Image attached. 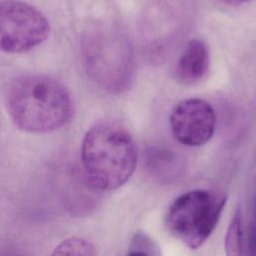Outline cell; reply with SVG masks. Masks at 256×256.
I'll return each instance as SVG.
<instances>
[{
  "instance_id": "obj_1",
  "label": "cell",
  "mask_w": 256,
  "mask_h": 256,
  "mask_svg": "<svg viewBox=\"0 0 256 256\" xmlns=\"http://www.w3.org/2000/svg\"><path fill=\"white\" fill-rule=\"evenodd\" d=\"M138 150L130 132L115 120L92 126L81 146V163L89 186L109 192L122 187L134 174Z\"/></svg>"
},
{
  "instance_id": "obj_2",
  "label": "cell",
  "mask_w": 256,
  "mask_h": 256,
  "mask_svg": "<svg viewBox=\"0 0 256 256\" xmlns=\"http://www.w3.org/2000/svg\"><path fill=\"white\" fill-rule=\"evenodd\" d=\"M9 115L18 129L44 134L59 130L73 117V101L59 81L42 75L16 79L7 94Z\"/></svg>"
},
{
  "instance_id": "obj_3",
  "label": "cell",
  "mask_w": 256,
  "mask_h": 256,
  "mask_svg": "<svg viewBox=\"0 0 256 256\" xmlns=\"http://www.w3.org/2000/svg\"><path fill=\"white\" fill-rule=\"evenodd\" d=\"M81 55L88 77L107 93L126 91L135 75V56L127 35L116 25L95 23L81 39Z\"/></svg>"
},
{
  "instance_id": "obj_4",
  "label": "cell",
  "mask_w": 256,
  "mask_h": 256,
  "mask_svg": "<svg viewBox=\"0 0 256 256\" xmlns=\"http://www.w3.org/2000/svg\"><path fill=\"white\" fill-rule=\"evenodd\" d=\"M226 204V196L210 190H192L179 196L169 207L165 226L169 233L190 249H198L211 236Z\"/></svg>"
},
{
  "instance_id": "obj_5",
  "label": "cell",
  "mask_w": 256,
  "mask_h": 256,
  "mask_svg": "<svg viewBox=\"0 0 256 256\" xmlns=\"http://www.w3.org/2000/svg\"><path fill=\"white\" fill-rule=\"evenodd\" d=\"M51 27L36 7L18 0L0 1V51L26 53L45 42Z\"/></svg>"
},
{
  "instance_id": "obj_6",
  "label": "cell",
  "mask_w": 256,
  "mask_h": 256,
  "mask_svg": "<svg viewBox=\"0 0 256 256\" xmlns=\"http://www.w3.org/2000/svg\"><path fill=\"white\" fill-rule=\"evenodd\" d=\"M170 128L174 138L189 147L208 143L216 130L214 108L201 98H188L178 102L170 114Z\"/></svg>"
},
{
  "instance_id": "obj_7",
  "label": "cell",
  "mask_w": 256,
  "mask_h": 256,
  "mask_svg": "<svg viewBox=\"0 0 256 256\" xmlns=\"http://www.w3.org/2000/svg\"><path fill=\"white\" fill-rule=\"evenodd\" d=\"M210 52L208 46L199 39L188 42L175 67L177 80L184 85H195L208 74Z\"/></svg>"
},
{
  "instance_id": "obj_8",
  "label": "cell",
  "mask_w": 256,
  "mask_h": 256,
  "mask_svg": "<svg viewBox=\"0 0 256 256\" xmlns=\"http://www.w3.org/2000/svg\"><path fill=\"white\" fill-rule=\"evenodd\" d=\"M50 256H97V251L87 239L70 237L62 241Z\"/></svg>"
},
{
  "instance_id": "obj_9",
  "label": "cell",
  "mask_w": 256,
  "mask_h": 256,
  "mask_svg": "<svg viewBox=\"0 0 256 256\" xmlns=\"http://www.w3.org/2000/svg\"><path fill=\"white\" fill-rule=\"evenodd\" d=\"M225 251L227 256H242L243 228L242 214L240 209L235 212V215L227 230L225 238Z\"/></svg>"
},
{
  "instance_id": "obj_10",
  "label": "cell",
  "mask_w": 256,
  "mask_h": 256,
  "mask_svg": "<svg viewBox=\"0 0 256 256\" xmlns=\"http://www.w3.org/2000/svg\"><path fill=\"white\" fill-rule=\"evenodd\" d=\"M225 5H228V6H233V7H237V6H241V5H244L248 2H250L251 0H217Z\"/></svg>"
},
{
  "instance_id": "obj_11",
  "label": "cell",
  "mask_w": 256,
  "mask_h": 256,
  "mask_svg": "<svg viewBox=\"0 0 256 256\" xmlns=\"http://www.w3.org/2000/svg\"><path fill=\"white\" fill-rule=\"evenodd\" d=\"M251 250L253 251L254 256H256V225L254 227L253 233H252V238H251Z\"/></svg>"
},
{
  "instance_id": "obj_12",
  "label": "cell",
  "mask_w": 256,
  "mask_h": 256,
  "mask_svg": "<svg viewBox=\"0 0 256 256\" xmlns=\"http://www.w3.org/2000/svg\"><path fill=\"white\" fill-rule=\"evenodd\" d=\"M127 256H151L149 253L142 251V250H137V251H132L129 253Z\"/></svg>"
}]
</instances>
